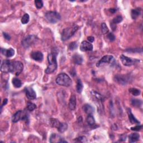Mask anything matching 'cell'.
<instances>
[{"instance_id":"38","label":"cell","mask_w":143,"mask_h":143,"mask_svg":"<svg viewBox=\"0 0 143 143\" xmlns=\"http://www.w3.org/2000/svg\"><path fill=\"white\" fill-rule=\"evenodd\" d=\"M107 38L110 41H114L115 40V36L114 35V34H112V33H110L108 34Z\"/></svg>"},{"instance_id":"30","label":"cell","mask_w":143,"mask_h":143,"mask_svg":"<svg viewBox=\"0 0 143 143\" xmlns=\"http://www.w3.org/2000/svg\"><path fill=\"white\" fill-rule=\"evenodd\" d=\"M60 123L57 119H50V124H51L52 127L57 128Z\"/></svg>"},{"instance_id":"27","label":"cell","mask_w":143,"mask_h":143,"mask_svg":"<svg viewBox=\"0 0 143 143\" xmlns=\"http://www.w3.org/2000/svg\"><path fill=\"white\" fill-rule=\"evenodd\" d=\"M86 121L88 124L89 125H91V126H92V125H93L95 123V120L92 115H88V117L87 118Z\"/></svg>"},{"instance_id":"37","label":"cell","mask_w":143,"mask_h":143,"mask_svg":"<svg viewBox=\"0 0 143 143\" xmlns=\"http://www.w3.org/2000/svg\"><path fill=\"white\" fill-rule=\"evenodd\" d=\"M142 126L141 125H137V126H134V127H132L131 128V130L132 131H139L141 130L142 129Z\"/></svg>"},{"instance_id":"13","label":"cell","mask_w":143,"mask_h":143,"mask_svg":"<svg viewBox=\"0 0 143 143\" xmlns=\"http://www.w3.org/2000/svg\"><path fill=\"white\" fill-rule=\"evenodd\" d=\"M115 80L116 82H118L119 83L121 84H126L129 81V79L126 76H122V75H117L115 77Z\"/></svg>"},{"instance_id":"17","label":"cell","mask_w":143,"mask_h":143,"mask_svg":"<svg viewBox=\"0 0 143 143\" xmlns=\"http://www.w3.org/2000/svg\"><path fill=\"white\" fill-rule=\"evenodd\" d=\"M69 107L70 110H74L76 107V98L75 95H72L69 101Z\"/></svg>"},{"instance_id":"21","label":"cell","mask_w":143,"mask_h":143,"mask_svg":"<svg viewBox=\"0 0 143 143\" xmlns=\"http://www.w3.org/2000/svg\"><path fill=\"white\" fill-rule=\"evenodd\" d=\"M83 109L86 113L88 115H92L94 111L93 107L88 104H86L85 105H84Z\"/></svg>"},{"instance_id":"23","label":"cell","mask_w":143,"mask_h":143,"mask_svg":"<svg viewBox=\"0 0 143 143\" xmlns=\"http://www.w3.org/2000/svg\"><path fill=\"white\" fill-rule=\"evenodd\" d=\"M58 129V131L60 133H63L64 132L66 131L67 129H68V125L66 123H60L58 127L57 128Z\"/></svg>"},{"instance_id":"16","label":"cell","mask_w":143,"mask_h":143,"mask_svg":"<svg viewBox=\"0 0 143 143\" xmlns=\"http://www.w3.org/2000/svg\"><path fill=\"white\" fill-rule=\"evenodd\" d=\"M1 53L3 55H5L7 58H11L15 54V50L12 48H10L8 49H1Z\"/></svg>"},{"instance_id":"18","label":"cell","mask_w":143,"mask_h":143,"mask_svg":"<svg viewBox=\"0 0 143 143\" xmlns=\"http://www.w3.org/2000/svg\"><path fill=\"white\" fill-rule=\"evenodd\" d=\"M72 60L75 64L80 65L83 62V57L79 54H75L73 56Z\"/></svg>"},{"instance_id":"1","label":"cell","mask_w":143,"mask_h":143,"mask_svg":"<svg viewBox=\"0 0 143 143\" xmlns=\"http://www.w3.org/2000/svg\"><path fill=\"white\" fill-rule=\"evenodd\" d=\"M57 52L53 51L49 54L47 56V61H48L49 66L45 70V73L47 75L51 74L54 72L58 67L57 60Z\"/></svg>"},{"instance_id":"12","label":"cell","mask_w":143,"mask_h":143,"mask_svg":"<svg viewBox=\"0 0 143 143\" xmlns=\"http://www.w3.org/2000/svg\"><path fill=\"white\" fill-rule=\"evenodd\" d=\"M11 61L9 60H4L1 66V71L3 73L10 72V68Z\"/></svg>"},{"instance_id":"24","label":"cell","mask_w":143,"mask_h":143,"mask_svg":"<svg viewBox=\"0 0 143 143\" xmlns=\"http://www.w3.org/2000/svg\"><path fill=\"white\" fill-rule=\"evenodd\" d=\"M12 83L15 87L17 88H20L21 86H22V82L19 79L17 78H14L12 79Z\"/></svg>"},{"instance_id":"31","label":"cell","mask_w":143,"mask_h":143,"mask_svg":"<svg viewBox=\"0 0 143 143\" xmlns=\"http://www.w3.org/2000/svg\"><path fill=\"white\" fill-rule=\"evenodd\" d=\"M36 108V105L31 102H28L27 104V109L29 111H33Z\"/></svg>"},{"instance_id":"9","label":"cell","mask_w":143,"mask_h":143,"mask_svg":"<svg viewBox=\"0 0 143 143\" xmlns=\"http://www.w3.org/2000/svg\"><path fill=\"white\" fill-rule=\"evenodd\" d=\"M115 61L114 57L112 55H105L104 57H103L100 60L97 62L96 64V66L97 67H99V66H101L102 64H110V63H113Z\"/></svg>"},{"instance_id":"14","label":"cell","mask_w":143,"mask_h":143,"mask_svg":"<svg viewBox=\"0 0 143 143\" xmlns=\"http://www.w3.org/2000/svg\"><path fill=\"white\" fill-rule=\"evenodd\" d=\"M31 58L35 61L41 62L43 60V54L40 51H34L31 53Z\"/></svg>"},{"instance_id":"10","label":"cell","mask_w":143,"mask_h":143,"mask_svg":"<svg viewBox=\"0 0 143 143\" xmlns=\"http://www.w3.org/2000/svg\"><path fill=\"white\" fill-rule=\"evenodd\" d=\"M80 50L82 51H92L93 50V45L91 43L88 42L87 41H82L81 46H80Z\"/></svg>"},{"instance_id":"29","label":"cell","mask_w":143,"mask_h":143,"mask_svg":"<svg viewBox=\"0 0 143 143\" xmlns=\"http://www.w3.org/2000/svg\"><path fill=\"white\" fill-rule=\"evenodd\" d=\"M30 20V16L29 14H25L24 15V16L22 17V19H21V23L23 24H27L29 22Z\"/></svg>"},{"instance_id":"41","label":"cell","mask_w":143,"mask_h":143,"mask_svg":"<svg viewBox=\"0 0 143 143\" xmlns=\"http://www.w3.org/2000/svg\"><path fill=\"white\" fill-rule=\"evenodd\" d=\"M7 102H8V99L7 98H5V99H4L3 101V103H2V105L1 107V110L2 109V107L4 106L5 105H6V104H7Z\"/></svg>"},{"instance_id":"2","label":"cell","mask_w":143,"mask_h":143,"mask_svg":"<svg viewBox=\"0 0 143 143\" xmlns=\"http://www.w3.org/2000/svg\"><path fill=\"white\" fill-rule=\"evenodd\" d=\"M78 28V26L75 25L72 26V27L64 29L63 30L61 35L62 40L66 41L68 40L69 39H70L76 33Z\"/></svg>"},{"instance_id":"35","label":"cell","mask_w":143,"mask_h":143,"mask_svg":"<svg viewBox=\"0 0 143 143\" xmlns=\"http://www.w3.org/2000/svg\"><path fill=\"white\" fill-rule=\"evenodd\" d=\"M78 46L77 43L76 42H72L69 46V48L71 50H75Z\"/></svg>"},{"instance_id":"34","label":"cell","mask_w":143,"mask_h":143,"mask_svg":"<svg viewBox=\"0 0 143 143\" xmlns=\"http://www.w3.org/2000/svg\"><path fill=\"white\" fill-rule=\"evenodd\" d=\"M101 30L102 33L103 34H106L109 32V29H108L106 24L105 23H103L101 24Z\"/></svg>"},{"instance_id":"4","label":"cell","mask_w":143,"mask_h":143,"mask_svg":"<svg viewBox=\"0 0 143 143\" xmlns=\"http://www.w3.org/2000/svg\"><path fill=\"white\" fill-rule=\"evenodd\" d=\"M24 65L21 62H11L10 68V72L16 76H19L23 72Z\"/></svg>"},{"instance_id":"39","label":"cell","mask_w":143,"mask_h":143,"mask_svg":"<svg viewBox=\"0 0 143 143\" xmlns=\"http://www.w3.org/2000/svg\"><path fill=\"white\" fill-rule=\"evenodd\" d=\"M3 35L4 38H5V39H6L8 41L11 39V36L6 33H3Z\"/></svg>"},{"instance_id":"8","label":"cell","mask_w":143,"mask_h":143,"mask_svg":"<svg viewBox=\"0 0 143 143\" xmlns=\"http://www.w3.org/2000/svg\"><path fill=\"white\" fill-rule=\"evenodd\" d=\"M120 60L123 64L125 66H131L135 64L136 63L139 62L140 60L135 59H132L131 58H129L126 56L124 55H121L120 56Z\"/></svg>"},{"instance_id":"5","label":"cell","mask_w":143,"mask_h":143,"mask_svg":"<svg viewBox=\"0 0 143 143\" xmlns=\"http://www.w3.org/2000/svg\"><path fill=\"white\" fill-rule=\"evenodd\" d=\"M45 17L49 23L51 24L57 23L61 19V16L55 11L47 12L45 15Z\"/></svg>"},{"instance_id":"19","label":"cell","mask_w":143,"mask_h":143,"mask_svg":"<svg viewBox=\"0 0 143 143\" xmlns=\"http://www.w3.org/2000/svg\"><path fill=\"white\" fill-rule=\"evenodd\" d=\"M128 115H129V119L130 123L133 124H140V122L139 121L135 118L134 115L132 114L131 111L130 109L128 110Z\"/></svg>"},{"instance_id":"7","label":"cell","mask_w":143,"mask_h":143,"mask_svg":"<svg viewBox=\"0 0 143 143\" xmlns=\"http://www.w3.org/2000/svg\"><path fill=\"white\" fill-rule=\"evenodd\" d=\"M38 38L35 35H28L22 41V45L25 49H28L36 43Z\"/></svg>"},{"instance_id":"3","label":"cell","mask_w":143,"mask_h":143,"mask_svg":"<svg viewBox=\"0 0 143 143\" xmlns=\"http://www.w3.org/2000/svg\"><path fill=\"white\" fill-rule=\"evenodd\" d=\"M55 82L58 85L64 87L70 86L72 83L71 78L66 73H60L58 75Z\"/></svg>"},{"instance_id":"15","label":"cell","mask_w":143,"mask_h":143,"mask_svg":"<svg viewBox=\"0 0 143 143\" xmlns=\"http://www.w3.org/2000/svg\"><path fill=\"white\" fill-rule=\"evenodd\" d=\"M50 142H67V141L64 140L60 136L56 134H53L50 138Z\"/></svg>"},{"instance_id":"40","label":"cell","mask_w":143,"mask_h":143,"mask_svg":"<svg viewBox=\"0 0 143 143\" xmlns=\"http://www.w3.org/2000/svg\"><path fill=\"white\" fill-rule=\"evenodd\" d=\"M87 40L89 43H93L94 40V38L93 36H89L87 38Z\"/></svg>"},{"instance_id":"6","label":"cell","mask_w":143,"mask_h":143,"mask_svg":"<svg viewBox=\"0 0 143 143\" xmlns=\"http://www.w3.org/2000/svg\"><path fill=\"white\" fill-rule=\"evenodd\" d=\"M12 122L16 123L20 120L28 121L29 120V115L27 112L23 111H18L13 115L12 116Z\"/></svg>"},{"instance_id":"36","label":"cell","mask_w":143,"mask_h":143,"mask_svg":"<svg viewBox=\"0 0 143 143\" xmlns=\"http://www.w3.org/2000/svg\"><path fill=\"white\" fill-rule=\"evenodd\" d=\"M76 141L77 142H87V139L86 138V137L84 136H81L78 138H76Z\"/></svg>"},{"instance_id":"28","label":"cell","mask_w":143,"mask_h":143,"mask_svg":"<svg viewBox=\"0 0 143 143\" xmlns=\"http://www.w3.org/2000/svg\"><path fill=\"white\" fill-rule=\"evenodd\" d=\"M129 92L134 96H139V95L140 94V93H141V91L139 89H138L137 88H134L129 89Z\"/></svg>"},{"instance_id":"22","label":"cell","mask_w":143,"mask_h":143,"mask_svg":"<svg viewBox=\"0 0 143 143\" xmlns=\"http://www.w3.org/2000/svg\"><path fill=\"white\" fill-rule=\"evenodd\" d=\"M140 138V135L137 133H133L129 136L130 142H135L137 141Z\"/></svg>"},{"instance_id":"20","label":"cell","mask_w":143,"mask_h":143,"mask_svg":"<svg viewBox=\"0 0 143 143\" xmlns=\"http://www.w3.org/2000/svg\"><path fill=\"white\" fill-rule=\"evenodd\" d=\"M141 14V8H135V9H133L131 10V18L133 20L136 19L138 16H139Z\"/></svg>"},{"instance_id":"42","label":"cell","mask_w":143,"mask_h":143,"mask_svg":"<svg viewBox=\"0 0 143 143\" xmlns=\"http://www.w3.org/2000/svg\"><path fill=\"white\" fill-rule=\"evenodd\" d=\"M109 11L111 13H112V14H114V13H115V12L116 11V10L115 9V8H110Z\"/></svg>"},{"instance_id":"25","label":"cell","mask_w":143,"mask_h":143,"mask_svg":"<svg viewBox=\"0 0 143 143\" xmlns=\"http://www.w3.org/2000/svg\"><path fill=\"white\" fill-rule=\"evenodd\" d=\"M83 88V85L82 83V81L80 80H78L77 82V86H76V90L77 92L78 93H81Z\"/></svg>"},{"instance_id":"33","label":"cell","mask_w":143,"mask_h":143,"mask_svg":"<svg viewBox=\"0 0 143 143\" xmlns=\"http://www.w3.org/2000/svg\"><path fill=\"white\" fill-rule=\"evenodd\" d=\"M35 6L38 9H40L43 7V2L41 1V0H35Z\"/></svg>"},{"instance_id":"32","label":"cell","mask_w":143,"mask_h":143,"mask_svg":"<svg viewBox=\"0 0 143 143\" xmlns=\"http://www.w3.org/2000/svg\"><path fill=\"white\" fill-rule=\"evenodd\" d=\"M122 21H123V17L120 15H119L118 16L115 17L113 19V20H112V24L116 25L117 24H119Z\"/></svg>"},{"instance_id":"11","label":"cell","mask_w":143,"mask_h":143,"mask_svg":"<svg viewBox=\"0 0 143 143\" xmlns=\"http://www.w3.org/2000/svg\"><path fill=\"white\" fill-rule=\"evenodd\" d=\"M25 92L26 96L29 99H35L36 98V92L33 88L31 87H27L25 89Z\"/></svg>"},{"instance_id":"26","label":"cell","mask_w":143,"mask_h":143,"mask_svg":"<svg viewBox=\"0 0 143 143\" xmlns=\"http://www.w3.org/2000/svg\"><path fill=\"white\" fill-rule=\"evenodd\" d=\"M131 104L133 106H135L136 107H140L142 105V101H141L140 99H132Z\"/></svg>"}]
</instances>
